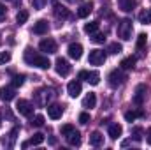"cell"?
<instances>
[{
    "instance_id": "obj_1",
    "label": "cell",
    "mask_w": 151,
    "mask_h": 150,
    "mask_svg": "<svg viewBox=\"0 0 151 150\" xmlns=\"http://www.w3.org/2000/svg\"><path fill=\"white\" fill-rule=\"evenodd\" d=\"M25 62L28 66H34V67H40V69H49L51 67V62L47 57L40 55V53H35L34 50H27L25 51Z\"/></svg>"
},
{
    "instance_id": "obj_7",
    "label": "cell",
    "mask_w": 151,
    "mask_h": 150,
    "mask_svg": "<svg viewBox=\"0 0 151 150\" xmlns=\"http://www.w3.org/2000/svg\"><path fill=\"white\" fill-rule=\"evenodd\" d=\"M79 79H84V81H88L90 85H99L100 74H99L97 71H81V73H79Z\"/></svg>"
},
{
    "instance_id": "obj_2",
    "label": "cell",
    "mask_w": 151,
    "mask_h": 150,
    "mask_svg": "<svg viewBox=\"0 0 151 150\" xmlns=\"http://www.w3.org/2000/svg\"><path fill=\"white\" fill-rule=\"evenodd\" d=\"M132 30H134V27H132V20H128V18H125V20H121L119 23H118V37L123 39V41H128V39L132 37Z\"/></svg>"
},
{
    "instance_id": "obj_32",
    "label": "cell",
    "mask_w": 151,
    "mask_h": 150,
    "mask_svg": "<svg viewBox=\"0 0 151 150\" xmlns=\"http://www.w3.org/2000/svg\"><path fill=\"white\" fill-rule=\"evenodd\" d=\"M121 51H123V46H121L119 42H111V44H109V53L118 55V53H121Z\"/></svg>"
},
{
    "instance_id": "obj_13",
    "label": "cell",
    "mask_w": 151,
    "mask_h": 150,
    "mask_svg": "<svg viewBox=\"0 0 151 150\" xmlns=\"http://www.w3.org/2000/svg\"><path fill=\"white\" fill-rule=\"evenodd\" d=\"M81 90H83V87H81V81L79 79H74V81H70L67 85V92H69L70 97H77L81 94Z\"/></svg>"
},
{
    "instance_id": "obj_19",
    "label": "cell",
    "mask_w": 151,
    "mask_h": 150,
    "mask_svg": "<svg viewBox=\"0 0 151 150\" xmlns=\"http://www.w3.org/2000/svg\"><path fill=\"white\" fill-rule=\"evenodd\" d=\"M107 133H109V138H113V140H118V138L121 136V133H123V127H121L119 124H111Z\"/></svg>"
},
{
    "instance_id": "obj_6",
    "label": "cell",
    "mask_w": 151,
    "mask_h": 150,
    "mask_svg": "<svg viewBox=\"0 0 151 150\" xmlns=\"http://www.w3.org/2000/svg\"><path fill=\"white\" fill-rule=\"evenodd\" d=\"M55 69H56V73L60 76H69V73H70V64L65 60V58H56V62H55Z\"/></svg>"
},
{
    "instance_id": "obj_39",
    "label": "cell",
    "mask_w": 151,
    "mask_h": 150,
    "mask_svg": "<svg viewBox=\"0 0 151 150\" xmlns=\"http://www.w3.org/2000/svg\"><path fill=\"white\" fill-rule=\"evenodd\" d=\"M5 16H7L5 5H4V4H0V21H4V20H5Z\"/></svg>"
},
{
    "instance_id": "obj_42",
    "label": "cell",
    "mask_w": 151,
    "mask_h": 150,
    "mask_svg": "<svg viewBox=\"0 0 151 150\" xmlns=\"http://www.w3.org/2000/svg\"><path fill=\"white\" fill-rule=\"evenodd\" d=\"M0 42H2V39H0Z\"/></svg>"
},
{
    "instance_id": "obj_38",
    "label": "cell",
    "mask_w": 151,
    "mask_h": 150,
    "mask_svg": "<svg viewBox=\"0 0 151 150\" xmlns=\"http://www.w3.org/2000/svg\"><path fill=\"white\" fill-rule=\"evenodd\" d=\"M79 122H81L83 125L88 124V122H90V115H88V113H81V115H79Z\"/></svg>"
},
{
    "instance_id": "obj_12",
    "label": "cell",
    "mask_w": 151,
    "mask_h": 150,
    "mask_svg": "<svg viewBox=\"0 0 151 150\" xmlns=\"http://www.w3.org/2000/svg\"><path fill=\"white\" fill-rule=\"evenodd\" d=\"M69 57L74 58V60H79V58L83 57V46H81L79 42H72V44L69 46Z\"/></svg>"
},
{
    "instance_id": "obj_4",
    "label": "cell",
    "mask_w": 151,
    "mask_h": 150,
    "mask_svg": "<svg viewBox=\"0 0 151 150\" xmlns=\"http://www.w3.org/2000/svg\"><path fill=\"white\" fill-rule=\"evenodd\" d=\"M88 62L91 66H102L106 62V53L102 50H91L88 55Z\"/></svg>"
},
{
    "instance_id": "obj_23",
    "label": "cell",
    "mask_w": 151,
    "mask_h": 150,
    "mask_svg": "<svg viewBox=\"0 0 151 150\" xmlns=\"http://www.w3.org/2000/svg\"><path fill=\"white\" fill-rule=\"evenodd\" d=\"M137 5V0H119V9L125 12H130Z\"/></svg>"
},
{
    "instance_id": "obj_11",
    "label": "cell",
    "mask_w": 151,
    "mask_h": 150,
    "mask_svg": "<svg viewBox=\"0 0 151 150\" xmlns=\"http://www.w3.org/2000/svg\"><path fill=\"white\" fill-rule=\"evenodd\" d=\"M62 115H63V108H62L60 104H49V106H47V117H49V118L58 120Z\"/></svg>"
},
{
    "instance_id": "obj_20",
    "label": "cell",
    "mask_w": 151,
    "mask_h": 150,
    "mask_svg": "<svg viewBox=\"0 0 151 150\" xmlns=\"http://www.w3.org/2000/svg\"><path fill=\"white\" fill-rule=\"evenodd\" d=\"M102 143H104V136H102L99 131H95V133L90 134V145H91V147H100Z\"/></svg>"
},
{
    "instance_id": "obj_25",
    "label": "cell",
    "mask_w": 151,
    "mask_h": 150,
    "mask_svg": "<svg viewBox=\"0 0 151 150\" xmlns=\"http://www.w3.org/2000/svg\"><path fill=\"white\" fill-rule=\"evenodd\" d=\"M144 117V111L142 110H137V111H127L125 113V120L127 122H134L135 118H142Z\"/></svg>"
},
{
    "instance_id": "obj_26",
    "label": "cell",
    "mask_w": 151,
    "mask_h": 150,
    "mask_svg": "<svg viewBox=\"0 0 151 150\" xmlns=\"http://www.w3.org/2000/svg\"><path fill=\"white\" fill-rule=\"evenodd\" d=\"M139 21L144 23V25H150L151 23V9H146V11H142L139 14Z\"/></svg>"
},
{
    "instance_id": "obj_33",
    "label": "cell",
    "mask_w": 151,
    "mask_h": 150,
    "mask_svg": "<svg viewBox=\"0 0 151 150\" xmlns=\"http://www.w3.org/2000/svg\"><path fill=\"white\" fill-rule=\"evenodd\" d=\"M60 131H62V136H65V138H67L72 131H76V127L72 125V124H65V125H62V129H60Z\"/></svg>"
},
{
    "instance_id": "obj_14",
    "label": "cell",
    "mask_w": 151,
    "mask_h": 150,
    "mask_svg": "<svg viewBox=\"0 0 151 150\" xmlns=\"http://www.w3.org/2000/svg\"><path fill=\"white\" fill-rule=\"evenodd\" d=\"M144 97H146V85H139L135 88V95H134V103L137 106H141L144 103Z\"/></svg>"
},
{
    "instance_id": "obj_31",
    "label": "cell",
    "mask_w": 151,
    "mask_h": 150,
    "mask_svg": "<svg viewBox=\"0 0 151 150\" xmlns=\"http://www.w3.org/2000/svg\"><path fill=\"white\" fill-rule=\"evenodd\" d=\"M142 134H144L142 127H134V129H132V138H134L135 141H142Z\"/></svg>"
},
{
    "instance_id": "obj_37",
    "label": "cell",
    "mask_w": 151,
    "mask_h": 150,
    "mask_svg": "<svg viewBox=\"0 0 151 150\" xmlns=\"http://www.w3.org/2000/svg\"><path fill=\"white\" fill-rule=\"evenodd\" d=\"M32 4H34L35 9H42V7L47 4V0H32Z\"/></svg>"
},
{
    "instance_id": "obj_3",
    "label": "cell",
    "mask_w": 151,
    "mask_h": 150,
    "mask_svg": "<svg viewBox=\"0 0 151 150\" xmlns=\"http://www.w3.org/2000/svg\"><path fill=\"white\" fill-rule=\"evenodd\" d=\"M109 85L113 87V88H116V87H119V85H123L125 83V79H127V74L123 73V69H114V71H111L109 73Z\"/></svg>"
},
{
    "instance_id": "obj_36",
    "label": "cell",
    "mask_w": 151,
    "mask_h": 150,
    "mask_svg": "<svg viewBox=\"0 0 151 150\" xmlns=\"http://www.w3.org/2000/svg\"><path fill=\"white\" fill-rule=\"evenodd\" d=\"M9 60H11V53H9V51H2V53H0V66L7 64Z\"/></svg>"
},
{
    "instance_id": "obj_22",
    "label": "cell",
    "mask_w": 151,
    "mask_h": 150,
    "mask_svg": "<svg viewBox=\"0 0 151 150\" xmlns=\"http://www.w3.org/2000/svg\"><path fill=\"white\" fill-rule=\"evenodd\" d=\"M135 62H137V58H135V57H127V58H123V60H121V69L130 71V69H134V67H135Z\"/></svg>"
},
{
    "instance_id": "obj_30",
    "label": "cell",
    "mask_w": 151,
    "mask_h": 150,
    "mask_svg": "<svg viewBox=\"0 0 151 150\" xmlns=\"http://www.w3.org/2000/svg\"><path fill=\"white\" fill-rule=\"evenodd\" d=\"M91 41H93L95 44H104V42H106V34L95 32V34H91Z\"/></svg>"
},
{
    "instance_id": "obj_18",
    "label": "cell",
    "mask_w": 151,
    "mask_h": 150,
    "mask_svg": "<svg viewBox=\"0 0 151 150\" xmlns=\"http://www.w3.org/2000/svg\"><path fill=\"white\" fill-rule=\"evenodd\" d=\"M95 104H97V95L95 94H88L84 99H83V108H86V110H91V108H95Z\"/></svg>"
},
{
    "instance_id": "obj_34",
    "label": "cell",
    "mask_w": 151,
    "mask_h": 150,
    "mask_svg": "<svg viewBox=\"0 0 151 150\" xmlns=\"http://www.w3.org/2000/svg\"><path fill=\"white\" fill-rule=\"evenodd\" d=\"M25 83V74H16L12 78V87H21Z\"/></svg>"
},
{
    "instance_id": "obj_29",
    "label": "cell",
    "mask_w": 151,
    "mask_h": 150,
    "mask_svg": "<svg viewBox=\"0 0 151 150\" xmlns=\"http://www.w3.org/2000/svg\"><path fill=\"white\" fill-rule=\"evenodd\" d=\"M146 42H148V36L146 34H139L137 36V42H135V48L137 50H142L146 46Z\"/></svg>"
},
{
    "instance_id": "obj_5",
    "label": "cell",
    "mask_w": 151,
    "mask_h": 150,
    "mask_svg": "<svg viewBox=\"0 0 151 150\" xmlns=\"http://www.w3.org/2000/svg\"><path fill=\"white\" fill-rule=\"evenodd\" d=\"M16 110H18L19 115H23V117H30L32 111H34V106H32L30 101H27V99H19V101L16 103Z\"/></svg>"
},
{
    "instance_id": "obj_9",
    "label": "cell",
    "mask_w": 151,
    "mask_h": 150,
    "mask_svg": "<svg viewBox=\"0 0 151 150\" xmlns=\"http://www.w3.org/2000/svg\"><path fill=\"white\" fill-rule=\"evenodd\" d=\"M51 97H53L51 90L42 88V90H39L37 94H35V103H37L39 106H46V104H47V101H49Z\"/></svg>"
},
{
    "instance_id": "obj_24",
    "label": "cell",
    "mask_w": 151,
    "mask_h": 150,
    "mask_svg": "<svg viewBox=\"0 0 151 150\" xmlns=\"http://www.w3.org/2000/svg\"><path fill=\"white\" fill-rule=\"evenodd\" d=\"M91 9H93V4L90 2V4H83L79 9H77V16L79 18H86L90 12H91Z\"/></svg>"
},
{
    "instance_id": "obj_10",
    "label": "cell",
    "mask_w": 151,
    "mask_h": 150,
    "mask_svg": "<svg viewBox=\"0 0 151 150\" xmlns=\"http://www.w3.org/2000/svg\"><path fill=\"white\" fill-rule=\"evenodd\" d=\"M14 97H16L14 87H2V88H0V99H2V101L9 103V101H12Z\"/></svg>"
},
{
    "instance_id": "obj_35",
    "label": "cell",
    "mask_w": 151,
    "mask_h": 150,
    "mask_svg": "<svg viewBox=\"0 0 151 150\" xmlns=\"http://www.w3.org/2000/svg\"><path fill=\"white\" fill-rule=\"evenodd\" d=\"M32 125H35V127H42V125H44V117H42V115H35V117L32 118Z\"/></svg>"
},
{
    "instance_id": "obj_28",
    "label": "cell",
    "mask_w": 151,
    "mask_h": 150,
    "mask_svg": "<svg viewBox=\"0 0 151 150\" xmlns=\"http://www.w3.org/2000/svg\"><path fill=\"white\" fill-rule=\"evenodd\" d=\"M27 20H28V12H27V11H19V12L16 14V23H18V25H25Z\"/></svg>"
},
{
    "instance_id": "obj_27",
    "label": "cell",
    "mask_w": 151,
    "mask_h": 150,
    "mask_svg": "<svg viewBox=\"0 0 151 150\" xmlns=\"http://www.w3.org/2000/svg\"><path fill=\"white\" fill-rule=\"evenodd\" d=\"M97 30H99V21H90V23H86V25H84V32H86V34H90V36H91V34H95Z\"/></svg>"
},
{
    "instance_id": "obj_21",
    "label": "cell",
    "mask_w": 151,
    "mask_h": 150,
    "mask_svg": "<svg viewBox=\"0 0 151 150\" xmlns=\"http://www.w3.org/2000/svg\"><path fill=\"white\" fill-rule=\"evenodd\" d=\"M67 141H69V145H72V147H79V145H81V133H79V131H72V133L67 136Z\"/></svg>"
},
{
    "instance_id": "obj_40",
    "label": "cell",
    "mask_w": 151,
    "mask_h": 150,
    "mask_svg": "<svg viewBox=\"0 0 151 150\" xmlns=\"http://www.w3.org/2000/svg\"><path fill=\"white\" fill-rule=\"evenodd\" d=\"M146 140H148V143L151 145V127L148 129V131H146Z\"/></svg>"
},
{
    "instance_id": "obj_8",
    "label": "cell",
    "mask_w": 151,
    "mask_h": 150,
    "mask_svg": "<svg viewBox=\"0 0 151 150\" xmlns=\"http://www.w3.org/2000/svg\"><path fill=\"white\" fill-rule=\"evenodd\" d=\"M39 48H40V51H44L46 55H51V53H56V42L53 41V39H42L40 42H39Z\"/></svg>"
},
{
    "instance_id": "obj_41",
    "label": "cell",
    "mask_w": 151,
    "mask_h": 150,
    "mask_svg": "<svg viewBox=\"0 0 151 150\" xmlns=\"http://www.w3.org/2000/svg\"><path fill=\"white\" fill-rule=\"evenodd\" d=\"M0 125H2V120H0Z\"/></svg>"
},
{
    "instance_id": "obj_15",
    "label": "cell",
    "mask_w": 151,
    "mask_h": 150,
    "mask_svg": "<svg viewBox=\"0 0 151 150\" xmlns=\"http://www.w3.org/2000/svg\"><path fill=\"white\" fill-rule=\"evenodd\" d=\"M47 30H49V25H47L46 20H39L37 23L34 25V34H37V36H44V34H47Z\"/></svg>"
},
{
    "instance_id": "obj_17",
    "label": "cell",
    "mask_w": 151,
    "mask_h": 150,
    "mask_svg": "<svg viewBox=\"0 0 151 150\" xmlns=\"http://www.w3.org/2000/svg\"><path fill=\"white\" fill-rule=\"evenodd\" d=\"M42 141H44V134H42V133H35V134H34L28 141H25L21 147H23V149H27V147H30V145H40Z\"/></svg>"
},
{
    "instance_id": "obj_16",
    "label": "cell",
    "mask_w": 151,
    "mask_h": 150,
    "mask_svg": "<svg viewBox=\"0 0 151 150\" xmlns=\"http://www.w3.org/2000/svg\"><path fill=\"white\" fill-rule=\"evenodd\" d=\"M55 16H56V18H62V20H67V18H70V11H69L67 7L56 4V5H55Z\"/></svg>"
}]
</instances>
